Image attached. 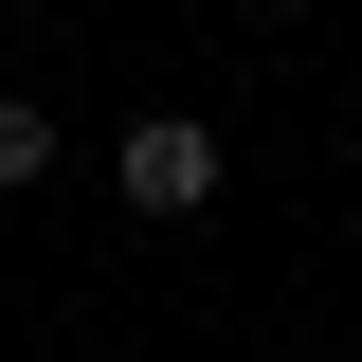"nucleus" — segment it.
Listing matches in <instances>:
<instances>
[{
  "mask_svg": "<svg viewBox=\"0 0 362 362\" xmlns=\"http://www.w3.org/2000/svg\"><path fill=\"white\" fill-rule=\"evenodd\" d=\"M109 181H127L145 218H199L218 199V127L199 109H145V127H109Z\"/></svg>",
  "mask_w": 362,
  "mask_h": 362,
  "instance_id": "f257e3e1",
  "label": "nucleus"
},
{
  "mask_svg": "<svg viewBox=\"0 0 362 362\" xmlns=\"http://www.w3.org/2000/svg\"><path fill=\"white\" fill-rule=\"evenodd\" d=\"M18 181H54V109L37 90H0V199H18Z\"/></svg>",
  "mask_w": 362,
  "mask_h": 362,
  "instance_id": "f03ea898",
  "label": "nucleus"
}]
</instances>
